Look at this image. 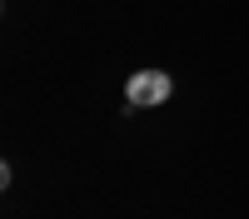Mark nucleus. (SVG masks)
I'll return each mask as SVG.
<instances>
[{"label": "nucleus", "instance_id": "obj_1", "mask_svg": "<svg viewBox=\"0 0 249 219\" xmlns=\"http://www.w3.org/2000/svg\"><path fill=\"white\" fill-rule=\"evenodd\" d=\"M175 90V80L164 70H135L130 80H124V100H130L135 110H150V105H164Z\"/></svg>", "mask_w": 249, "mask_h": 219}]
</instances>
